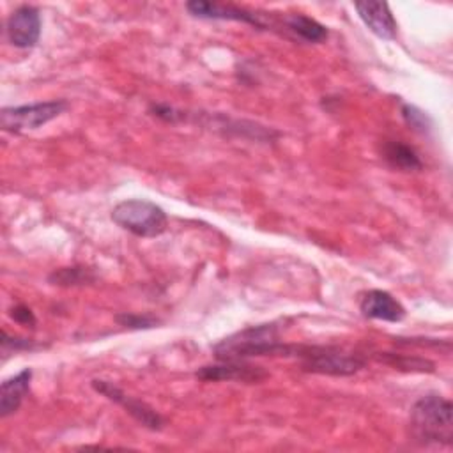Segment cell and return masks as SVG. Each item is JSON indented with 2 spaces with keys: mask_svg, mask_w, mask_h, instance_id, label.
I'll return each instance as SVG.
<instances>
[{
  "mask_svg": "<svg viewBox=\"0 0 453 453\" xmlns=\"http://www.w3.org/2000/svg\"><path fill=\"white\" fill-rule=\"evenodd\" d=\"M297 343H283L274 322L258 324L241 329L212 347L214 356L219 361L248 359L253 356H283L294 357Z\"/></svg>",
  "mask_w": 453,
  "mask_h": 453,
  "instance_id": "1",
  "label": "cell"
},
{
  "mask_svg": "<svg viewBox=\"0 0 453 453\" xmlns=\"http://www.w3.org/2000/svg\"><path fill=\"white\" fill-rule=\"evenodd\" d=\"M409 430L419 444L453 442V405L448 398L430 393L418 398L409 414Z\"/></svg>",
  "mask_w": 453,
  "mask_h": 453,
  "instance_id": "2",
  "label": "cell"
},
{
  "mask_svg": "<svg viewBox=\"0 0 453 453\" xmlns=\"http://www.w3.org/2000/svg\"><path fill=\"white\" fill-rule=\"evenodd\" d=\"M296 357L301 368L310 373L347 377L359 372L366 359L356 352H349L336 345H297Z\"/></svg>",
  "mask_w": 453,
  "mask_h": 453,
  "instance_id": "3",
  "label": "cell"
},
{
  "mask_svg": "<svg viewBox=\"0 0 453 453\" xmlns=\"http://www.w3.org/2000/svg\"><path fill=\"white\" fill-rule=\"evenodd\" d=\"M111 221L136 237H157L168 226V216L163 207L150 200L129 198L111 209Z\"/></svg>",
  "mask_w": 453,
  "mask_h": 453,
  "instance_id": "4",
  "label": "cell"
},
{
  "mask_svg": "<svg viewBox=\"0 0 453 453\" xmlns=\"http://www.w3.org/2000/svg\"><path fill=\"white\" fill-rule=\"evenodd\" d=\"M67 108L69 103L65 99L39 101L21 106H5L0 111V126L4 131L12 134L34 131L62 115Z\"/></svg>",
  "mask_w": 453,
  "mask_h": 453,
  "instance_id": "5",
  "label": "cell"
},
{
  "mask_svg": "<svg viewBox=\"0 0 453 453\" xmlns=\"http://www.w3.org/2000/svg\"><path fill=\"white\" fill-rule=\"evenodd\" d=\"M92 388L101 393L103 396H106L108 400L119 403L129 416H133L142 426L149 428V430H161L165 425L163 416L154 411L150 405H147L145 402L124 393L119 386H115L111 380H104V379H94Z\"/></svg>",
  "mask_w": 453,
  "mask_h": 453,
  "instance_id": "6",
  "label": "cell"
},
{
  "mask_svg": "<svg viewBox=\"0 0 453 453\" xmlns=\"http://www.w3.org/2000/svg\"><path fill=\"white\" fill-rule=\"evenodd\" d=\"M7 41L19 50L34 48L41 37V14L34 5L16 7L5 23Z\"/></svg>",
  "mask_w": 453,
  "mask_h": 453,
  "instance_id": "7",
  "label": "cell"
},
{
  "mask_svg": "<svg viewBox=\"0 0 453 453\" xmlns=\"http://www.w3.org/2000/svg\"><path fill=\"white\" fill-rule=\"evenodd\" d=\"M195 377L205 382L237 380V382H260L267 377V372L258 365L244 363V359L219 361L216 365H203L195 372Z\"/></svg>",
  "mask_w": 453,
  "mask_h": 453,
  "instance_id": "8",
  "label": "cell"
},
{
  "mask_svg": "<svg viewBox=\"0 0 453 453\" xmlns=\"http://www.w3.org/2000/svg\"><path fill=\"white\" fill-rule=\"evenodd\" d=\"M186 11L200 19H226V21H241L251 25L255 28L264 30L267 25L260 19V16L250 9L234 5V4H219L207 0H191L186 2Z\"/></svg>",
  "mask_w": 453,
  "mask_h": 453,
  "instance_id": "9",
  "label": "cell"
},
{
  "mask_svg": "<svg viewBox=\"0 0 453 453\" xmlns=\"http://www.w3.org/2000/svg\"><path fill=\"white\" fill-rule=\"evenodd\" d=\"M359 310L366 319L400 322L405 319V308L389 292L380 288H372L365 292L359 299Z\"/></svg>",
  "mask_w": 453,
  "mask_h": 453,
  "instance_id": "10",
  "label": "cell"
},
{
  "mask_svg": "<svg viewBox=\"0 0 453 453\" xmlns=\"http://www.w3.org/2000/svg\"><path fill=\"white\" fill-rule=\"evenodd\" d=\"M354 9L357 11L361 21L368 27L372 34L380 39L391 41L396 37V21L389 11V5L384 2H356Z\"/></svg>",
  "mask_w": 453,
  "mask_h": 453,
  "instance_id": "11",
  "label": "cell"
},
{
  "mask_svg": "<svg viewBox=\"0 0 453 453\" xmlns=\"http://www.w3.org/2000/svg\"><path fill=\"white\" fill-rule=\"evenodd\" d=\"M30 382H32L30 368H23L16 375H12L2 382V386H0V418H7V416L14 414L21 407L25 396L30 391Z\"/></svg>",
  "mask_w": 453,
  "mask_h": 453,
  "instance_id": "12",
  "label": "cell"
},
{
  "mask_svg": "<svg viewBox=\"0 0 453 453\" xmlns=\"http://www.w3.org/2000/svg\"><path fill=\"white\" fill-rule=\"evenodd\" d=\"M382 157L391 168H396L400 172H416L423 168V161L416 149L400 140L384 142Z\"/></svg>",
  "mask_w": 453,
  "mask_h": 453,
  "instance_id": "13",
  "label": "cell"
},
{
  "mask_svg": "<svg viewBox=\"0 0 453 453\" xmlns=\"http://www.w3.org/2000/svg\"><path fill=\"white\" fill-rule=\"evenodd\" d=\"M285 27L290 34L304 42H322L327 39V28L306 14L296 12L287 16Z\"/></svg>",
  "mask_w": 453,
  "mask_h": 453,
  "instance_id": "14",
  "label": "cell"
},
{
  "mask_svg": "<svg viewBox=\"0 0 453 453\" xmlns=\"http://www.w3.org/2000/svg\"><path fill=\"white\" fill-rule=\"evenodd\" d=\"M375 359L393 366L395 370L402 372H418V373H432L435 370L434 363L421 356H411V354H398V352H377Z\"/></svg>",
  "mask_w": 453,
  "mask_h": 453,
  "instance_id": "15",
  "label": "cell"
},
{
  "mask_svg": "<svg viewBox=\"0 0 453 453\" xmlns=\"http://www.w3.org/2000/svg\"><path fill=\"white\" fill-rule=\"evenodd\" d=\"M48 281L51 285L58 287H76V285H88L96 281V274L92 269L83 267V265H73V267H60L55 269L50 276Z\"/></svg>",
  "mask_w": 453,
  "mask_h": 453,
  "instance_id": "16",
  "label": "cell"
},
{
  "mask_svg": "<svg viewBox=\"0 0 453 453\" xmlns=\"http://www.w3.org/2000/svg\"><path fill=\"white\" fill-rule=\"evenodd\" d=\"M400 111H402L403 120H405L414 131L425 134V133H428V131L432 129V120H430V117H428L423 110H419L418 106L409 104V103H403Z\"/></svg>",
  "mask_w": 453,
  "mask_h": 453,
  "instance_id": "17",
  "label": "cell"
},
{
  "mask_svg": "<svg viewBox=\"0 0 453 453\" xmlns=\"http://www.w3.org/2000/svg\"><path fill=\"white\" fill-rule=\"evenodd\" d=\"M115 320L127 329H150L156 327L157 324H161L159 319L152 317V315H140V313H119L115 317Z\"/></svg>",
  "mask_w": 453,
  "mask_h": 453,
  "instance_id": "18",
  "label": "cell"
},
{
  "mask_svg": "<svg viewBox=\"0 0 453 453\" xmlns=\"http://www.w3.org/2000/svg\"><path fill=\"white\" fill-rule=\"evenodd\" d=\"M39 345L34 343L32 340L28 338H18V336H9L5 331L2 333V350L4 352H18V350H32V349H37Z\"/></svg>",
  "mask_w": 453,
  "mask_h": 453,
  "instance_id": "19",
  "label": "cell"
},
{
  "mask_svg": "<svg viewBox=\"0 0 453 453\" xmlns=\"http://www.w3.org/2000/svg\"><path fill=\"white\" fill-rule=\"evenodd\" d=\"M9 315H11L18 324H21V326H27V327H34V326H35V315H34V311H32L28 306H25V304H16L14 308H11Z\"/></svg>",
  "mask_w": 453,
  "mask_h": 453,
  "instance_id": "20",
  "label": "cell"
}]
</instances>
